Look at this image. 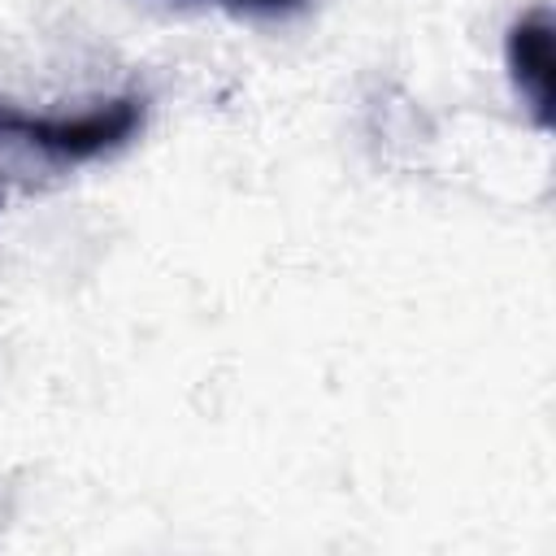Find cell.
<instances>
[{
  "instance_id": "7a4b0ae2",
  "label": "cell",
  "mask_w": 556,
  "mask_h": 556,
  "mask_svg": "<svg viewBox=\"0 0 556 556\" xmlns=\"http://www.w3.org/2000/svg\"><path fill=\"white\" fill-rule=\"evenodd\" d=\"M508 70L539 126H552V13L534 9L508 30Z\"/></svg>"
},
{
  "instance_id": "6da1fadb",
  "label": "cell",
  "mask_w": 556,
  "mask_h": 556,
  "mask_svg": "<svg viewBox=\"0 0 556 556\" xmlns=\"http://www.w3.org/2000/svg\"><path fill=\"white\" fill-rule=\"evenodd\" d=\"M143 126V100L117 96L78 117H30L17 109H0V135L48 152L52 161H91L100 152L122 148Z\"/></svg>"
}]
</instances>
